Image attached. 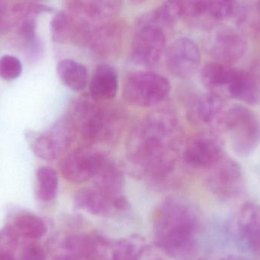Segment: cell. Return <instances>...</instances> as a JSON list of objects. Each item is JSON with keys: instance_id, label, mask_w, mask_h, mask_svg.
Listing matches in <instances>:
<instances>
[{"instance_id": "27", "label": "cell", "mask_w": 260, "mask_h": 260, "mask_svg": "<svg viewBox=\"0 0 260 260\" xmlns=\"http://www.w3.org/2000/svg\"><path fill=\"white\" fill-rule=\"evenodd\" d=\"M13 228L20 236L32 240L43 238L47 232L44 220L31 214H23L17 217Z\"/></svg>"}, {"instance_id": "38", "label": "cell", "mask_w": 260, "mask_h": 260, "mask_svg": "<svg viewBox=\"0 0 260 260\" xmlns=\"http://www.w3.org/2000/svg\"><path fill=\"white\" fill-rule=\"evenodd\" d=\"M26 1L30 2V3H40L41 2L45 1V0H26Z\"/></svg>"}, {"instance_id": "13", "label": "cell", "mask_w": 260, "mask_h": 260, "mask_svg": "<svg viewBox=\"0 0 260 260\" xmlns=\"http://www.w3.org/2000/svg\"><path fill=\"white\" fill-rule=\"evenodd\" d=\"M123 44V27L120 22L111 21L99 26L91 33L86 47L99 58L115 56Z\"/></svg>"}, {"instance_id": "21", "label": "cell", "mask_w": 260, "mask_h": 260, "mask_svg": "<svg viewBox=\"0 0 260 260\" xmlns=\"http://www.w3.org/2000/svg\"><path fill=\"white\" fill-rule=\"evenodd\" d=\"M145 245L139 237L108 241L100 260H139Z\"/></svg>"}, {"instance_id": "7", "label": "cell", "mask_w": 260, "mask_h": 260, "mask_svg": "<svg viewBox=\"0 0 260 260\" xmlns=\"http://www.w3.org/2000/svg\"><path fill=\"white\" fill-rule=\"evenodd\" d=\"M106 159L100 151L81 147L64 157L60 164L61 173L69 182L85 183L94 179Z\"/></svg>"}, {"instance_id": "17", "label": "cell", "mask_w": 260, "mask_h": 260, "mask_svg": "<svg viewBox=\"0 0 260 260\" xmlns=\"http://www.w3.org/2000/svg\"><path fill=\"white\" fill-rule=\"evenodd\" d=\"M182 18H184L183 0H168L157 9L142 15L136 25L138 28L151 26L163 30L165 27H172Z\"/></svg>"}, {"instance_id": "1", "label": "cell", "mask_w": 260, "mask_h": 260, "mask_svg": "<svg viewBox=\"0 0 260 260\" xmlns=\"http://www.w3.org/2000/svg\"><path fill=\"white\" fill-rule=\"evenodd\" d=\"M180 129L175 116L156 111L141 120L130 133L126 158L135 177L159 183L176 168Z\"/></svg>"}, {"instance_id": "6", "label": "cell", "mask_w": 260, "mask_h": 260, "mask_svg": "<svg viewBox=\"0 0 260 260\" xmlns=\"http://www.w3.org/2000/svg\"><path fill=\"white\" fill-rule=\"evenodd\" d=\"M77 130L70 118L62 119L32 141L35 155L45 160H54L63 155L70 148Z\"/></svg>"}, {"instance_id": "33", "label": "cell", "mask_w": 260, "mask_h": 260, "mask_svg": "<svg viewBox=\"0 0 260 260\" xmlns=\"http://www.w3.org/2000/svg\"><path fill=\"white\" fill-rule=\"evenodd\" d=\"M18 32V35L24 40L25 42L37 37L35 18H30L21 20Z\"/></svg>"}, {"instance_id": "22", "label": "cell", "mask_w": 260, "mask_h": 260, "mask_svg": "<svg viewBox=\"0 0 260 260\" xmlns=\"http://www.w3.org/2000/svg\"><path fill=\"white\" fill-rule=\"evenodd\" d=\"M94 179V187L112 197L120 195L124 185L123 171L108 158Z\"/></svg>"}, {"instance_id": "31", "label": "cell", "mask_w": 260, "mask_h": 260, "mask_svg": "<svg viewBox=\"0 0 260 260\" xmlns=\"http://www.w3.org/2000/svg\"><path fill=\"white\" fill-rule=\"evenodd\" d=\"M235 9L233 0H209L208 14L217 20H223L232 15Z\"/></svg>"}, {"instance_id": "15", "label": "cell", "mask_w": 260, "mask_h": 260, "mask_svg": "<svg viewBox=\"0 0 260 260\" xmlns=\"http://www.w3.org/2000/svg\"><path fill=\"white\" fill-rule=\"evenodd\" d=\"M222 108V100L218 94H202L191 104L189 118L198 124L218 126L223 115Z\"/></svg>"}, {"instance_id": "20", "label": "cell", "mask_w": 260, "mask_h": 260, "mask_svg": "<svg viewBox=\"0 0 260 260\" xmlns=\"http://www.w3.org/2000/svg\"><path fill=\"white\" fill-rule=\"evenodd\" d=\"M227 93L232 99L250 105H256L260 101V88L254 77L243 70L234 69Z\"/></svg>"}, {"instance_id": "19", "label": "cell", "mask_w": 260, "mask_h": 260, "mask_svg": "<svg viewBox=\"0 0 260 260\" xmlns=\"http://www.w3.org/2000/svg\"><path fill=\"white\" fill-rule=\"evenodd\" d=\"M118 89V76L112 66L101 64L94 70L90 83L91 97L98 102H106L115 97Z\"/></svg>"}, {"instance_id": "24", "label": "cell", "mask_w": 260, "mask_h": 260, "mask_svg": "<svg viewBox=\"0 0 260 260\" xmlns=\"http://www.w3.org/2000/svg\"><path fill=\"white\" fill-rule=\"evenodd\" d=\"M56 71L62 83L73 91H82L88 84L87 69L73 59L61 60L58 63Z\"/></svg>"}, {"instance_id": "18", "label": "cell", "mask_w": 260, "mask_h": 260, "mask_svg": "<svg viewBox=\"0 0 260 260\" xmlns=\"http://www.w3.org/2000/svg\"><path fill=\"white\" fill-rule=\"evenodd\" d=\"M115 197L105 193L95 187L84 188L75 196V205L78 209L91 215L106 216L116 210Z\"/></svg>"}, {"instance_id": "34", "label": "cell", "mask_w": 260, "mask_h": 260, "mask_svg": "<svg viewBox=\"0 0 260 260\" xmlns=\"http://www.w3.org/2000/svg\"><path fill=\"white\" fill-rule=\"evenodd\" d=\"M21 260H46L45 253L41 246L30 244L23 249Z\"/></svg>"}, {"instance_id": "11", "label": "cell", "mask_w": 260, "mask_h": 260, "mask_svg": "<svg viewBox=\"0 0 260 260\" xmlns=\"http://www.w3.org/2000/svg\"><path fill=\"white\" fill-rule=\"evenodd\" d=\"M201 61L200 49L196 43L186 38L176 40L167 50L168 70L176 77L186 79L192 77Z\"/></svg>"}, {"instance_id": "12", "label": "cell", "mask_w": 260, "mask_h": 260, "mask_svg": "<svg viewBox=\"0 0 260 260\" xmlns=\"http://www.w3.org/2000/svg\"><path fill=\"white\" fill-rule=\"evenodd\" d=\"M223 157L221 145L216 139L209 136L192 139L183 154L184 163L193 169L210 170Z\"/></svg>"}, {"instance_id": "28", "label": "cell", "mask_w": 260, "mask_h": 260, "mask_svg": "<svg viewBox=\"0 0 260 260\" xmlns=\"http://www.w3.org/2000/svg\"><path fill=\"white\" fill-rule=\"evenodd\" d=\"M18 236L12 227H7L0 231V260H15L13 251Z\"/></svg>"}, {"instance_id": "39", "label": "cell", "mask_w": 260, "mask_h": 260, "mask_svg": "<svg viewBox=\"0 0 260 260\" xmlns=\"http://www.w3.org/2000/svg\"><path fill=\"white\" fill-rule=\"evenodd\" d=\"M257 9L258 11H259V12H260V0H259V2H258Z\"/></svg>"}, {"instance_id": "37", "label": "cell", "mask_w": 260, "mask_h": 260, "mask_svg": "<svg viewBox=\"0 0 260 260\" xmlns=\"http://www.w3.org/2000/svg\"><path fill=\"white\" fill-rule=\"evenodd\" d=\"M133 4L139 5L142 4V3H145L146 0H129Z\"/></svg>"}, {"instance_id": "14", "label": "cell", "mask_w": 260, "mask_h": 260, "mask_svg": "<svg viewBox=\"0 0 260 260\" xmlns=\"http://www.w3.org/2000/svg\"><path fill=\"white\" fill-rule=\"evenodd\" d=\"M247 41L233 30L224 29L218 32L212 43V56L216 62L232 66L239 62L247 52Z\"/></svg>"}, {"instance_id": "8", "label": "cell", "mask_w": 260, "mask_h": 260, "mask_svg": "<svg viewBox=\"0 0 260 260\" xmlns=\"http://www.w3.org/2000/svg\"><path fill=\"white\" fill-rule=\"evenodd\" d=\"M122 0H68L67 12L93 30L114 21L122 9Z\"/></svg>"}, {"instance_id": "25", "label": "cell", "mask_w": 260, "mask_h": 260, "mask_svg": "<svg viewBox=\"0 0 260 260\" xmlns=\"http://www.w3.org/2000/svg\"><path fill=\"white\" fill-rule=\"evenodd\" d=\"M77 22L68 12H57L50 21V33L53 41L57 44L74 42Z\"/></svg>"}, {"instance_id": "5", "label": "cell", "mask_w": 260, "mask_h": 260, "mask_svg": "<svg viewBox=\"0 0 260 260\" xmlns=\"http://www.w3.org/2000/svg\"><path fill=\"white\" fill-rule=\"evenodd\" d=\"M169 80L152 72H134L126 77L123 98L133 106L150 108L163 102L171 91Z\"/></svg>"}, {"instance_id": "36", "label": "cell", "mask_w": 260, "mask_h": 260, "mask_svg": "<svg viewBox=\"0 0 260 260\" xmlns=\"http://www.w3.org/2000/svg\"><path fill=\"white\" fill-rule=\"evenodd\" d=\"M55 260H78L76 259H73V258L70 257V256H60V257L56 258Z\"/></svg>"}, {"instance_id": "9", "label": "cell", "mask_w": 260, "mask_h": 260, "mask_svg": "<svg viewBox=\"0 0 260 260\" xmlns=\"http://www.w3.org/2000/svg\"><path fill=\"white\" fill-rule=\"evenodd\" d=\"M206 179L209 190L221 200H230L242 190L243 171L241 165L232 159H221L211 168Z\"/></svg>"}, {"instance_id": "32", "label": "cell", "mask_w": 260, "mask_h": 260, "mask_svg": "<svg viewBox=\"0 0 260 260\" xmlns=\"http://www.w3.org/2000/svg\"><path fill=\"white\" fill-rule=\"evenodd\" d=\"M25 45L26 56L29 60L35 62L42 57L44 51V44L38 36L26 41Z\"/></svg>"}, {"instance_id": "3", "label": "cell", "mask_w": 260, "mask_h": 260, "mask_svg": "<svg viewBox=\"0 0 260 260\" xmlns=\"http://www.w3.org/2000/svg\"><path fill=\"white\" fill-rule=\"evenodd\" d=\"M70 118L82 139L89 143L115 140L123 125L120 111L107 108L91 96L75 103Z\"/></svg>"}, {"instance_id": "30", "label": "cell", "mask_w": 260, "mask_h": 260, "mask_svg": "<svg viewBox=\"0 0 260 260\" xmlns=\"http://www.w3.org/2000/svg\"><path fill=\"white\" fill-rule=\"evenodd\" d=\"M51 11V8L49 6L30 2L18 3L12 8V13L15 18L21 19V21L26 18H35L40 14L50 12Z\"/></svg>"}, {"instance_id": "4", "label": "cell", "mask_w": 260, "mask_h": 260, "mask_svg": "<svg viewBox=\"0 0 260 260\" xmlns=\"http://www.w3.org/2000/svg\"><path fill=\"white\" fill-rule=\"evenodd\" d=\"M219 126L227 132L232 148L238 154L249 155L259 145V120L245 107H232L223 113Z\"/></svg>"}, {"instance_id": "10", "label": "cell", "mask_w": 260, "mask_h": 260, "mask_svg": "<svg viewBox=\"0 0 260 260\" xmlns=\"http://www.w3.org/2000/svg\"><path fill=\"white\" fill-rule=\"evenodd\" d=\"M166 37L158 27H139L131 44V57L136 64L151 67L158 62L166 49Z\"/></svg>"}, {"instance_id": "35", "label": "cell", "mask_w": 260, "mask_h": 260, "mask_svg": "<svg viewBox=\"0 0 260 260\" xmlns=\"http://www.w3.org/2000/svg\"><path fill=\"white\" fill-rule=\"evenodd\" d=\"M8 15L7 3L4 0H0V27L4 26Z\"/></svg>"}, {"instance_id": "23", "label": "cell", "mask_w": 260, "mask_h": 260, "mask_svg": "<svg viewBox=\"0 0 260 260\" xmlns=\"http://www.w3.org/2000/svg\"><path fill=\"white\" fill-rule=\"evenodd\" d=\"M233 71L234 69L231 66L218 62H209L202 70V82L211 93L220 94V91L223 90L227 91Z\"/></svg>"}, {"instance_id": "26", "label": "cell", "mask_w": 260, "mask_h": 260, "mask_svg": "<svg viewBox=\"0 0 260 260\" xmlns=\"http://www.w3.org/2000/svg\"><path fill=\"white\" fill-rule=\"evenodd\" d=\"M59 189V177L53 168L41 167L37 171V192L40 200L50 202L56 198Z\"/></svg>"}, {"instance_id": "29", "label": "cell", "mask_w": 260, "mask_h": 260, "mask_svg": "<svg viewBox=\"0 0 260 260\" xmlns=\"http://www.w3.org/2000/svg\"><path fill=\"white\" fill-rule=\"evenodd\" d=\"M22 73V63L18 58L5 55L0 58V77L4 80H15Z\"/></svg>"}, {"instance_id": "16", "label": "cell", "mask_w": 260, "mask_h": 260, "mask_svg": "<svg viewBox=\"0 0 260 260\" xmlns=\"http://www.w3.org/2000/svg\"><path fill=\"white\" fill-rule=\"evenodd\" d=\"M237 228L246 245L260 254V206L247 203L243 206L237 218Z\"/></svg>"}, {"instance_id": "2", "label": "cell", "mask_w": 260, "mask_h": 260, "mask_svg": "<svg viewBox=\"0 0 260 260\" xmlns=\"http://www.w3.org/2000/svg\"><path fill=\"white\" fill-rule=\"evenodd\" d=\"M200 218L189 203L169 198L154 215V236L157 246L176 260H191L197 252Z\"/></svg>"}]
</instances>
